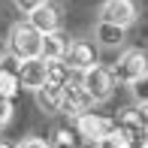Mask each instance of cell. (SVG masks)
<instances>
[{
  "mask_svg": "<svg viewBox=\"0 0 148 148\" xmlns=\"http://www.w3.org/2000/svg\"><path fill=\"white\" fill-rule=\"evenodd\" d=\"M112 73H115V79H118L121 85L139 82V79L148 73V51H142V49H127L124 55L118 58V64L112 66Z\"/></svg>",
  "mask_w": 148,
  "mask_h": 148,
  "instance_id": "cell-3",
  "label": "cell"
},
{
  "mask_svg": "<svg viewBox=\"0 0 148 148\" xmlns=\"http://www.w3.org/2000/svg\"><path fill=\"white\" fill-rule=\"evenodd\" d=\"M94 36H97V42L103 45V49H118V45H124V39H127V27L112 24V21H100L97 30H94Z\"/></svg>",
  "mask_w": 148,
  "mask_h": 148,
  "instance_id": "cell-11",
  "label": "cell"
},
{
  "mask_svg": "<svg viewBox=\"0 0 148 148\" xmlns=\"http://www.w3.org/2000/svg\"><path fill=\"white\" fill-rule=\"evenodd\" d=\"M145 142H148V130H145Z\"/></svg>",
  "mask_w": 148,
  "mask_h": 148,
  "instance_id": "cell-24",
  "label": "cell"
},
{
  "mask_svg": "<svg viewBox=\"0 0 148 148\" xmlns=\"http://www.w3.org/2000/svg\"><path fill=\"white\" fill-rule=\"evenodd\" d=\"M66 36L60 30H51V33H42V49H39V58H64V51H66Z\"/></svg>",
  "mask_w": 148,
  "mask_h": 148,
  "instance_id": "cell-12",
  "label": "cell"
},
{
  "mask_svg": "<svg viewBox=\"0 0 148 148\" xmlns=\"http://www.w3.org/2000/svg\"><path fill=\"white\" fill-rule=\"evenodd\" d=\"M0 148H15L12 142H6V139H0Z\"/></svg>",
  "mask_w": 148,
  "mask_h": 148,
  "instance_id": "cell-21",
  "label": "cell"
},
{
  "mask_svg": "<svg viewBox=\"0 0 148 148\" xmlns=\"http://www.w3.org/2000/svg\"><path fill=\"white\" fill-rule=\"evenodd\" d=\"M133 115H136V124L142 127V130H148V103L133 106Z\"/></svg>",
  "mask_w": 148,
  "mask_h": 148,
  "instance_id": "cell-18",
  "label": "cell"
},
{
  "mask_svg": "<svg viewBox=\"0 0 148 148\" xmlns=\"http://www.w3.org/2000/svg\"><path fill=\"white\" fill-rule=\"evenodd\" d=\"M51 148H79V133L76 130H66V127H60V130L51 133Z\"/></svg>",
  "mask_w": 148,
  "mask_h": 148,
  "instance_id": "cell-15",
  "label": "cell"
},
{
  "mask_svg": "<svg viewBox=\"0 0 148 148\" xmlns=\"http://www.w3.org/2000/svg\"><path fill=\"white\" fill-rule=\"evenodd\" d=\"M130 91H133V97H136V103H148V73L139 79V82L130 85Z\"/></svg>",
  "mask_w": 148,
  "mask_h": 148,
  "instance_id": "cell-16",
  "label": "cell"
},
{
  "mask_svg": "<svg viewBox=\"0 0 148 148\" xmlns=\"http://www.w3.org/2000/svg\"><path fill=\"white\" fill-rule=\"evenodd\" d=\"M21 91V82H18V73L15 70H3L0 66V97H15Z\"/></svg>",
  "mask_w": 148,
  "mask_h": 148,
  "instance_id": "cell-14",
  "label": "cell"
},
{
  "mask_svg": "<svg viewBox=\"0 0 148 148\" xmlns=\"http://www.w3.org/2000/svg\"><path fill=\"white\" fill-rule=\"evenodd\" d=\"M33 94H36V106L42 112H49V115H58V112H60V103H64V85L45 82L42 88H36Z\"/></svg>",
  "mask_w": 148,
  "mask_h": 148,
  "instance_id": "cell-10",
  "label": "cell"
},
{
  "mask_svg": "<svg viewBox=\"0 0 148 148\" xmlns=\"http://www.w3.org/2000/svg\"><path fill=\"white\" fill-rule=\"evenodd\" d=\"M139 148H148V142H142V145H139Z\"/></svg>",
  "mask_w": 148,
  "mask_h": 148,
  "instance_id": "cell-23",
  "label": "cell"
},
{
  "mask_svg": "<svg viewBox=\"0 0 148 148\" xmlns=\"http://www.w3.org/2000/svg\"><path fill=\"white\" fill-rule=\"evenodd\" d=\"M94 106V100H91V94L82 88V82H66L64 85V103H60V112H64V115H82V112H88Z\"/></svg>",
  "mask_w": 148,
  "mask_h": 148,
  "instance_id": "cell-6",
  "label": "cell"
},
{
  "mask_svg": "<svg viewBox=\"0 0 148 148\" xmlns=\"http://www.w3.org/2000/svg\"><path fill=\"white\" fill-rule=\"evenodd\" d=\"M112 130H115V121L106 118V115H97V112H82V115H76V133H79V139H85V142H100V139H106Z\"/></svg>",
  "mask_w": 148,
  "mask_h": 148,
  "instance_id": "cell-4",
  "label": "cell"
},
{
  "mask_svg": "<svg viewBox=\"0 0 148 148\" xmlns=\"http://www.w3.org/2000/svg\"><path fill=\"white\" fill-rule=\"evenodd\" d=\"M18 148H51V145L45 142V139H36V136H30V139H24V142L18 145Z\"/></svg>",
  "mask_w": 148,
  "mask_h": 148,
  "instance_id": "cell-20",
  "label": "cell"
},
{
  "mask_svg": "<svg viewBox=\"0 0 148 148\" xmlns=\"http://www.w3.org/2000/svg\"><path fill=\"white\" fill-rule=\"evenodd\" d=\"M18 82L21 88L27 91H36L45 85V60L42 58H27V60H18Z\"/></svg>",
  "mask_w": 148,
  "mask_h": 148,
  "instance_id": "cell-9",
  "label": "cell"
},
{
  "mask_svg": "<svg viewBox=\"0 0 148 148\" xmlns=\"http://www.w3.org/2000/svg\"><path fill=\"white\" fill-rule=\"evenodd\" d=\"M9 55L15 60H27V58H39V49H42V33L33 27L30 21H18L9 27Z\"/></svg>",
  "mask_w": 148,
  "mask_h": 148,
  "instance_id": "cell-1",
  "label": "cell"
},
{
  "mask_svg": "<svg viewBox=\"0 0 148 148\" xmlns=\"http://www.w3.org/2000/svg\"><path fill=\"white\" fill-rule=\"evenodd\" d=\"M82 88L91 94L94 103H106V100H112V94H115L118 79H115V73H112V66L94 64V66H88V70L82 73Z\"/></svg>",
  "mask_w": 148,
  "mask_h": 148,
  "instance_id": "cell-2",
  "label": "cell"
},
{
  "mask_svg": "<svg viewBox=\"0 0 148 148\" xmlns=\"http://www.w3.org/2000/svg\"><path fill=\"white\" fill-rule=\"evenodd\" d=\"M12 3H15V9L21 12V15H27V12H33L39 3H45V0H12Z\"/></svg>",
  "mask_w": 148,
  "mask_h": 148,
  "instance_id": "cell-19",
  "label": "cell"
},
{
  "mask_svg": "<svg viewBox=\"0 0 148 148\" xmlns=\"http://www.w3.org/2000/svg\"><path fill=\"white\" fill-rule=\"evenodd\" d=\"M45 60V58H42ZM73 79V70L66 66V60L64 58H49L45 60V82H51V85H66Z\"/></svg>",
  "mask_w": 148,
  "mask_h": 148,
  "instance_id": "cell-13",
  "label": "cell"
},
{
  "mask_svg": "<svg viewBox=\"0 0 148 148\" xmlns=\"http://www.w3.org/2000/svg\"><path fill=\"white\" fill-rule=\"evenodd\" d=\"M9 121H12V100L0 97V127H6Z\"/></svg>",
  "mask_w": 148,
  "mask_h": 148,
  "instance_id": "cell-17",
  "label": "cell"
},
{
  "mask_svg": "<svg viewBox=\"0 0 148 148\" xmlns=\"http://www.w3.org/2000/svg\"><path fill=\"white\" fill-rule=\"evenodd\" d=\"M64 60H66V66H70L73 73H85L88 66L97 64V51H94V45H91V42H85V39H76V42L66 45Z\"/></svg>",
  "mask_w": 148,
  "mask_h": 148,
  "instance_id": "cell-8",
  "label": "cell"
},
{
  "mask_svg": "<svg viewBox=\"0 0 148 148\" xmlns=\"http://www.w3.org/2000/svg\"><path fill=\"white\" fill-rule=\"evenodd\" d=\"M0 64H3V45H0Z\"/></svg>",
  "mask_w": 148,
  "mask_h": 148,
  "instance_id": "cell-22",
  "label": "cell"
},
{
  "mask_svg": "<svg viewBox=\"0 0 148 148\" xmlns=\"http://www.w3.org/2000/svg\"><path fill=\"white\" fill-rule=\"evenodd\" d=\"M136 18H139V9H136L133 0H106L100 6V21H112V24H121V27H130Z\"/></svg>",
  "mask_w": 148,
  "mask_h": 148,
  "instance_id": "cell-5",
  "label": "cell"
},
{
  "mask_svg": "<svg viewBox=\"0 0 148 148\" xmlns=\"http://www.w3.org/2000/svg\"><path fill=\"white\" fill-rule=\"evenodd\" d=\"M27 21H30L39 33L60 30V24H64V18H60V6L51 3V0H45V3H39L33 12H27Z\"/></svg>",
  "mask_w": 148,
  "mask_h": 148,
  "instance_id": "cell-7",
  "label": "cell"
}]
</instances>
